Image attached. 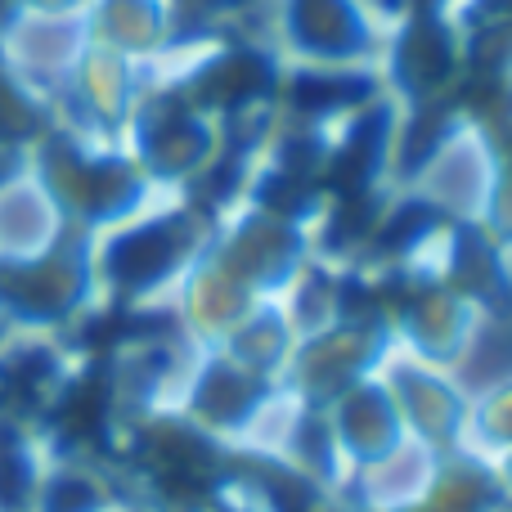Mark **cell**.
<instances>
[{
	"instance_id": "cell-1",
	"label": "cell",
	"mask_w": 512,
	"mask_h": 512,
	"mask_svg": "<svg viewBox=\"0 0 512 512\" xmlns=\"http://www.w3.org/2000/svg\"><path fill=\"white\" fill-rule=\"evenodd\" d=\"M360 90L364 86H355V81H306L297 95H301V104L324 108V104H342V95H360Z\"/></svg>"
}]
</instances>
